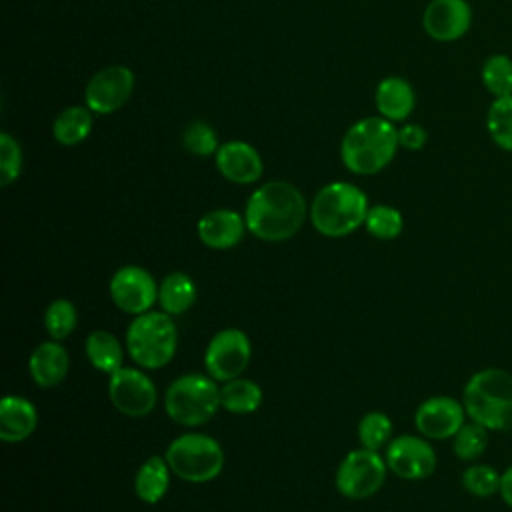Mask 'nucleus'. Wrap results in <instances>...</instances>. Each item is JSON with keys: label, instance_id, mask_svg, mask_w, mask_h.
<instances>
[{"label": "nucleus", "instance_id": "nucleus-8", "mask_svg": "<svg viewBox=\"0 0 512 512\" xmlns=\"http://www.w3.org/2000/svg\"><path fill=\"white\" fill-rule=\"evenodd\" d=\"M386 460L368 448L352 450L336 470V488L350 500H362L376 494L386 480Z\"/></svg>", "mask_w": 512, "mask_h": 512}, {"label": "nucleus", "instance_id": "nucleus-27", "mask_svg": "<svg viewBox=\"0 0 512 512\" xmlns=\"http://www.w3.org/2000/svg\"><path fill=\"white\" fill-rule=\"evenodd\" d=\"M480 78L484 88L494 96H510L512 94V60L506 54H492L484 60Z\"/></svg>", "mask_w": 512, "mask_h": 512}, {"label": "nucleus", "instance_id": "nucleus-25", "mask_svg": "<svg viewBox=\"0 0 512 512\" xmlns=\"http://www.w3.org/2000/svg\"><path fill=\"white\" fill-rule=\"evenodd\" d=\"M220 402L232 414L256 412L262 404V388L246 378H234L220 388Z\"/></svg>", "mask_w": 512, "mask_h": 512}, {"label": "nucleus", "instance_id": "nucleus-16", "mask_svg": "<svg viewBox=\"0 0 512 512\" xmlns=\"http://www.w3.org/2000/svg\"><path fill=\"white\" fill-rule=\"evenodd\" d=\"M216 168L234 184H252L264 172L260 152L244 140L224 142L216 152Z\"/></svg>", "mask_w": 512, "mask_h": 512}, {"label": "nucleus", "instance_id": "nucleus-1", "mask_svg": "<svg viewBox=\"0 0 512 512\" xmlns=\"http://www.w3.org/2000/svg\"><path fill=\"white\" fill-rule=\"evenodd\" d=\"M306 200L302 192L284 180H272L256 188L244 210L246 228L264 242L292 238L304 224Z\"/></svg>", "mask_w": 512, "mask_h": 512}, {"label": "nucleus", "instance_id": "nucleus-10", "mask_svg": "<svg viewBox=\"0 0 512 512\" xmlns=\"http://www.w3.org/2000/svg\"><path fill=\"white\" fill-rule=\"evenodd\" d=\"M134 72L128 66L112 64L98 70L84 88L86 106L98 114L108 116L118 112L132 96Z\"/></svg>", "mask_w": 512, "mask_h": 512}, {"label": "nucleus", "instance_id": "nucleus-18", "mask_svg": "<svg viewBox=\"0 0 512 512\" xmlns=\"http://www.w3.org/2000/svg\"><path fill=\"white\" fill-rule=\"evenodd\" d=\"M68 364V352L62 344H58V340L42 342L30 354V378L42 388L58 386L68 374Z\"/></svg>", "mask_w": 512, "mask_h": 512}, {"label": "nucleus", "instance_id": "nucleus-5", "mask_svg": "<svg viewBox=\"0 0 512 512\" xmlns=\"http://www.w3.org/2000/svg\"><path fill=\"white\" fill-rule=\"evenodd\" d=\"M176 344L178 332L166 312H144L130 322L126 332L130 358L146 370L166 366L176 354Z\"/></svg>", "mask_w": 512, "mask_h": 512}, {"label": "nucleus", "instance_id": "nucleus-7", "mask_svg": "<svg viewBox=\"0 0 512 512\" xmlns=\"http://www.w3.org/2000/svg\"><path fill=\"white\" fill-rule=\"evenodd\" d=\"M172 474L184 482L202 484L214 480L224 468L222 446L206 434H182L174 438L164 454Z\"/></svg>", "mask_w": 512, "mask_h": 512}, {"label": "nucleus", "instance_id": "nucleus-2", "mask_svg": "<svg viewBox=\"0 0 512 512\" xmlns=\"http://www.w3.org/2000/svg\"><path fill=\"white\" fill-rule=\"evenodd\" d=\"M398 146L394 124L382 116H368L346 130L340 144V158L352 174L372 176L392 162Z\"/></svg>", "mask_w": 512, "mask_h": 512}, {"label": "nucleus", "instance_id": "nucleus-21", "mask_svg": "<svg viewBox=\"0 0 512 512\" xmlns=\"http://www.w3.org/2000/svg\"><path fill=\"white\" fill-rule=\"evenodd\" d=\"M170 466L166 458L150 456L144 460V464L138 468L134 478V490L136 496L146 504H158L170 486Z\"/></svg>", "mask_w": 512, "mask_h": 512}, {"label": "nucleus", "instance_id": "nucleus-31", "mask_svg": "<svg viewBox=\"0 0 512 512\" xmlns=\"http://www.w3.org/2000/svg\"><path fill=\"white\" fill-rule=\"evenodd\" d=\"M76 324H78V312L70 300L58 298L52 304H48L44 312V328L52 336V340L68 338L74 332Z\"/></svg>", "mask_w": 512, "mask_h": 512}, {"label": "nucleus", "instance_id": "nucleus-6", "mask_svg": "<svg viewBox=\"0 0 512 512\" xmlns=\"http://www.w3.org/2000/svg\"><path fill=\"white\" fill-rule=\"evenodd\" d=\"M220 406V388L214 380L202 374L180 376L168 386L164 396L166 414L182 426H200L208 422Z\"/></svg>", "mask_w": 512, "mask_h": 512}, {"label": "nucleus", "instance_id": "nucleus-28", "mask_svg": "<svg viewBox=\"0 0 512 512\" xmlns=\"http://www.w3.org/2000/svg\"><path fill=\"white\" fill-rule=\"evenodd\" d=\"M488 448V428L478 422H464L462 428L452 436V450L460 460L472 462Z\"/></svg>", "mask_w": 512, "mask_h": 512}, {"label": "nucleus", "instance_id": "nucleus-35", "mask_svg": "<svg viewBox=\"0 0 512 512\" xmlns=\"http://www.w3.org/2000/svg\"><path fill=\"white\" fill-rule=\"evenodd\" d=\"M428 140L426 130L420 124H406L398 130V142L406 150H420Z\"/></svg>", "mask_w": 512, "mask_h": 512}, {"label": "nucleus", "instance_id": "nucleus-33", "mask_svg": "<svg viewBox=\"0 0 512 512\" xmlns=\"http://www.w3.org/2000/svg\"><path fill=\"white\" fill-rule=\"evenodd\" d=\"M500 478H502V472H498L494 466L472 464L462 474V486L472 496L486 498L500 490Z\"/></svg>", "mask_w": 512, "mask_h": 512}, {"label": "nucleus", "instance_id": "nucleus-32", "mask_svg": "<svg viewBox=\"0 0 512 512\" xmlns=\"http://www.w3.org/2000/svg\"><path fill=\"white\" fill-rule=\"evenodd\" d=\"M180 142L184 146L186 152L194 154V156H210V154H216L220 144H218V134L216 130L208 124V122H202V120H194L190 122L184 130H182V136H180Z\"/></svg>", "mask_w": 512, "mask_h": 512}, {"label": "nucleus", "instance_id": "nucleus-15", "mask_svg": "<svg viewBox=\"0 0 512 512\" xmlns=\"http://www.w3.org/2000/svg\"><path fill=\"white\" fill-rule=\"evenodd\" d=\"M426 34L438 42H454L472 26V8L466 0H430L422 14Z\"/></svg>", "mask_w": 512, "mask_h": 512}, {"label": "nucleus", "instance_id": "nucleus-22", "mask_svg": "<svg viewBox=\"0 0 512 512\" xmlns=\"http://www.w3.org/2000/svg\"><path fill=\"white\" fill-rule=\"evenodd\" d=\"M94 124V112L84 104H74L64 108L54 124H52V136L62 146H76L84 142L92 130Z\"/></svg>", "mask_w": 512, "mask_h": 512}, {"label": "nucleus", "instance_id": "nucleus-24", "mask_svg": "<svg viewBox=\"0 0 512 512\" xmlns=\"http://www.w3.org/2000/svg\"><path fill=\"white\" fill-rule=\"evenodd\" d=\"M196 300V284L184 272L168 274L158 288V302L162 312L170 316L184 314Z\"/></svg>", "mask_w": 512, "mask_h": 512}, {"label": "nucleus", "instance_id": "nucleus-13", "mask_svg": "<svg viewBox=\"0 0 512 512\" xmlns=\"http://www.w3.org/2000/svg\"><path fill=\"white\" fill-rule=\"evenodd\" d=\"M110 298L122 312L140 316L158 300V286L148 270L124 266L110 280Z\"/></svg>", "mask_w": 512, "mask_h": 512}, {"label": "nucleus", "instance_id": "nucleus-19", "mask_svg": "<svg viewBox=\"0 0 512 512\" xmlns=\"http://www.w3.org/2000/svg\"><path fill=\"white\" fill-rule=\"evenodd\" d=\"M38 424L36 408L22 396H6L0 402V438L8 444L26 440Z\"/></svg>", "mask_w": 512, "mask_h": 512}, {"label": "nucleus", "instance_id": "nucleus-23", "mask_svg": "<svg viewBox=\"0 0 512 512\" xmlns=\"http://www.w3.org/2000/svg\"><path fill=\"white\" fill-rule=\"evenodd\" d=\"M84 348H86L88 362L96 370H100V372L110 376V374H114L116 370L122 368V362H124L122 344L108 330H94V332H90L88 338H86V346Z\"/></svg>", "mask_w": 512, "mask_h": 512}, {"label": "nucleus", "instance_id": "nucleus-11", "mask_svg": "<svg viewBox=\"0 0 512 512\" xmlns=\"http://www.w3.org/2000/svg\"><path fill=\"white\" fill-rule=\"evenodd\" d=\"M108 396L118 412L132 418L150 414L158 398L154 382L142 370L124 366L110 374Z\"/></svg>", "mask_w": 512, "mask_h": 512}, {"label": "nucleus", "instance_id": "nucleus-20", "mask_svg": "<svg viewBox=\"0 0 512 512\" xmlns=\"http://www.w3.org/2000/svg\"><path fill=\"white\" fill-rule=\"evenodd\" d=\"M374 102L382 118L390 122H402L412 114L416 96L412 86L404 78L388 76L376 86Z\"/></svg>", "mask_w": 512, "mask_h": 512}, {"label": "nucleus", "instance_id": "nucleus-14", "mask_svg": "<svg viewBox=\"0 0 512 512\" xmlns=\"http://www.w3.org/2000/svg\"><path fill=\"white\" fill-rule=\"evenodd\" d=\"M464 404L452 396H432L424 400L416 414V430L428 440L452 438L464 424Z\"/></svg>", "mask_w": 512, "mask_h": 512}, {"label": "nucleus", "instance_id": "nucleus-26", "mask_svg": "<svg viewBox=\"0 0 512 512\" xmlns=\"http://www.w3.org/2000/svg\"><path fill=\"white\" fill-rule=\"evenodd\" d=\"M486 130L500 150L512 152V94L492 100L486 114Z\"/></svg>", "mask_w": 512, "mask_h": 512}, {"label": "nucleus", "instance_id": "nucleus-36", "mask_svg": "<svg viewBox=\"0 0 512 512\" xmlns=\"http://www.w3.org/2000/svg\"><path fill=\"white\" fill-rule=\"evenodd\" d=\"M498 494L502 496L504 504H508V506L512 508V466H508V468L502 472Z\"/></svg>", "mask_w": 512, "mask_h": 512}, {"label": "nucleus", "instance_id": "nucleus-34", "mask_svg": "<svg viewBox=\"0 0 512 512\" xmlns=\"http://www.w3.org/2000/svg\"><path fill=\"white\" fill-rule=\"evenodd\" d=\"M24 156L22 148L8 132L0 134V184L8 186L12 184L20 172H22Z\"/></svg>", "mask_w": 512, "mask_h": 512}, {"label": "nucleus", "instance_id": "nucleus-3", "mask_svg": "<svg viewBox=\"0 0 512 512\" xmlns=\"http://www.w3.org/2000/svg\"><path fill=\"white\" fill-rule=\"evenodd\" d=\"M462 404L470 420L488 430H512V374L502 368L474 372L462 392Z\"/></svg>", "mask_w": 512, "mask_h": 512}, {"label": "nucleus", "instance_id": "nucleus-30", "mask_svg": "<svg viewBox=\"0 0 512 512\" xmlns=\"http://www.w3.org/2000/svg\"><path fill=\"white\" fill-rule=\"evenodd\" d=\"M392 436V420L384 412H368L358 422V440L362 448L380 452L384 446H388Z\"/></svg>", "mask_w": 512, "mask_h": 512}, {"label": "nucleus", "instance_id": "nucleus-29", "mask_svg": "<svg viewBox=\"0 0 512 512\" xmlns=\"http://www.w3.org/2000/svg\"><path fill=\"white\" fill-rule=\"evenodd\" d=\"M364 226L374 238L392 240V238L400 236V232L404 228V220H402L400 210H396L394 206L376 204V206L368 208Z\"/></svg>", "mask_w": 512, "mask_h": 512}, {"label": "nucleus", "instance_id": "nucleus-9", "mask_svg": "<svg viewBox=\"0 0 512 512\" xmlns=\"http://www.w3.org/2000/svg\"><path fill=\"white\" fill-rule=\"evenodd\" d=\"M252 356L248 336L238 328H224L212 336L204 354V366L214 380L228 382L238 378Z\"/></svg>", "mask_w": 512, "mask_h": 512}, {"label": "nucleus", "instance_id": "nucleus-4", "mask_svg": "<svg viewBox=\"0 0 512 512\" xmlns=\"http://www.w3.org/2000/svg\"><path fill=\"white\" fill-rule=\"evenodd\" d=\"M368 214L366 194L350 182H330L318 190L310 206L312 226L328 238H342L358 230Z\"/></svg>", "mask_w": 512, "mask_h": 512}, {"label": "nucleus", "instance_id": "nucleus-17", "mask_svg": "<svg viewBox=\"0 0 512 512\" xmlns=\"http://www.w3.org/2000/svg\"><path fill=\"white\" fill-rule=\"evenodd\" d=\"M246 220L230 208H216L198 220V238L212 250L234 248L244 236Z\"/></svg>", "mask_w": 512, "mask_h": 512}, {"label": "nucleus", "instance_id": "nucleus-12", "mask_svg": "<svg viewBox=\"0 0 512 512\" xmlns=\"http://www.w3.org/2000/svg\"><path fill=\"white\" fill-rule=\"evenodd\" d=\"M384 460L388 470L404 480H422L436 470V452L424 436L402 434L390 440Z\"/></svg>", "mask_w": 512, "mask_h": 512}]
</instances>
